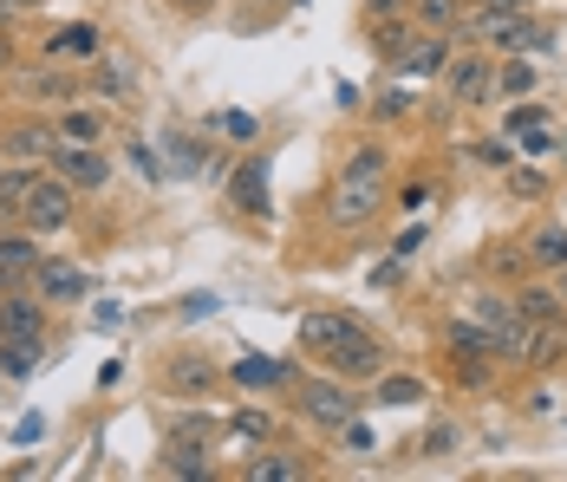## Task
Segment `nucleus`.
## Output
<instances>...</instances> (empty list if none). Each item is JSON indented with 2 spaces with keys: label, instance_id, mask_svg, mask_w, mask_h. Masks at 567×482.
<instances>
[{
  "label": "nucleus",
  "instance_id": "20",
  "mask_svg": "<svg viewBox=\"0 0 567 482\" xmlns=\"http://www.w3.org/2000/svg\"><path fill=\"white\" fill-rule=\"evenodd\" d=\"M40 359H47V332H27V339H0V372H7V378L40 372Z\"/></svg>",
  "mask_w": 567,
  "mask_h": 482
},
{
  "label": "nucleus",
  "instance_id": "18",
  "mask_svg": "<svg viewBox=\"0 0 567 482\" xmlns=\"http://www.w3.org/2000/svg\"><path fill=\"white\" fill-rule=\"evenodd\" d=\"M528 268L535 274H561L567 268V222L535 228V242H528Z\"/></svg>",
  "mask_w": 567,
  "mask_h": 482
},
{
  "label": "nucleus",
  "instance_id": "38",
  "mask_svg": "<svg viewBox=\"0 0 567 482\" xmlns=\"http://www.w3.org/2000/svg\"><path fill=\"white\" fill-rule=\"evenodd\" d=\"M417 248H424V228H404V235L392 242V261H411Z\"/></svg>",
  "mask_w": 567,
  "mask_h": 482
},
{
  "label": "nucleus",
  "instance_id": "5",
  "mask_svg": "<svg viewBox=\"0 0 567 482\" xmlns=\"http://www.w3.org/2000/svg\"><path fill=\"white\" fill-rule=\"evenodd\" d=\"M47 170H59V176H65L79 196H99V189L112 183V157H105L99 144H59Z\"/></svg>",
  "mask_w": 567,
  "mask_h": 482
},
{
  "label": "nucleus",
  "instance_id": "15",
  "mask_svg": "<svg viewBox=\"0 0 567 482\" xmlns=\"http://www.w3.org/2000/svg\"><path fill=\"white\" fill-rule=\"evenodd\" d=\"M444 65H451V40H444V33H431V40H417V47L398 53V72H404V79H437Z\"/></svg>",
  "mask_w": 567,
  "mask_h": 482
},
{
  "label": "nucleus",
  "instance_id": "40",
  "mask_svg": "<svg viewBox=\"0 0 567 482\" xmlns=\"http://www.w3.org/2000/svg\"><path fill=\"white\" fill-rule=\"evenodd\" d=\"M424 20H431V27H451V20H456V0H424Z\"/></svg>",
  "mask_w": 567,
  "mask_h": 482
},
{
  "label": "nucleus",
  "instance_id": "28",
  "mask_svg": "<svg viewBox=\"0 0 567 482\" xmlns=\"http://www.w3.org/2000/svg\"><path fill=\"white\" fill-rule=\"evenodd\" d=\"M164 144H171V170H176V176H203V157H209V144H203V151H196V144H189V137H183V131H171V137H164Z\"/></svg>",
  "mask_w": 567,
  "mask_h": 482
},
{
  "label": "nucleus",
  "instance_id": "1",
  "mask_svg": "<svg viewBox=\"0 0 567 482\" xmlns=\"http://www.w3.org/2000/svg\"><path fill=\"white\" fill-rule=\"evenodd\" d=\"M385 203V151L379 144H365V151H352L340 170V183H333V222L340 228H359V222H372Z\"/></svg>",
  "mask_w": 567,
  "mask_h": 482
},
{
  "label": "nucleus",
  "instance_id": "43",
  "mask_svg": "<svg viewBox=\"0 0 567 482\" xmlns=\"http://www.w3.org/2000/svg\"><path fill=\"white\" fill-rule=\"evenodd\" d=\"M340 437H346V443H352V450H359V457H365V450H372V430L359 424V418H352V424H346Z\"/></svg>",
  "mask_w": 567,
  "mask_h": 482
},
{
  "label": "nucleus",
  "instance_id": "8",
  "mask_svg": "<svg viewBox=\"0 0 567 482\" xmlns=\"http://www.w3.org/2000/svg\"><path fill=\"white\" fill-rule=\"evenodd\" d=\"M352 314H300V326H293V339H300V352H307V359H313V366H320V359H327V352H333V346H340L346 332H352Z\"/></svg>",
  "mask_w": 567,
  "mask_h": 482
},
{
  "label": "nucleus",
  "instance_id": "33",
  "mask_svg": "<svg viewBox=\"0 0 567 482\" xmlns=\"http://www.w3.org/2000/svg\"><path fill=\"white\" fill-rule=\"evenodd\" d=\"M451 450H456V424H437L431 437H424V457H431V463H437V457H451Z\"/></svg>",
  "mask_w": 567,
  "mask_h": 482
},
{
  "label": "nucleus",
  "instance_id": "21",
  "mask_svg": "<svg viewBox=\"0 0 567 482\" xmlns=\"http://www.w3.org/2000/svg\"><path fill=\"white\" fill-rule=\"evenodd\" d=\"M431 391H424V378L411 372H379L372 378V404H392V411H404V404H424Z\"/></svg>",
  "mask_w": 567,
  "mask_h": 482
},
{
  "label": "nucleus",
  "instance_id": "29",
  "mask_svg": "<svg viewBox=\"0 0 567 482\" xmlns=\"http://www.w3.org/2000/svg\"><path fill=\"white\" fill-rule=\"evenodd\" d=\"M496 92H503V99H522V92H535V72H528L522 59H509V65L496 72Z\"/></svg>",
  "mask_w": 567,
  "mask_h": 482
},
{
  "label": "nucleus",
  "instance_id": "50",
  "mask_svg": "<svg viewBox=\"0 0 567 482\" xmlns=\"http://www.w3.org/2000/svg\"><path fill=\"white\" fill-rule=\"evenodd\" d=\"M555 287H561V300H567V268H561V274H555Z\"/></svg>",
  "mask_w": 567,
  "mask_h": 482
},
{
  "label": "nucleus",
  "instance_id": "3",
  "mask_svg": "<svg viewBox=\"0 0 567 482\" xmlns=\"http://www.w3.org/2000/svg\"><path fill=\"white\" fill-rule=\"evenodd\" d=\"M72 183L59 176V170H40L33 176V189H27V209H20V228H33V235H59L65 222H72Z\"/></svg>",
  "mask_w": 567,
  "mask_h": 482
},
{
  "label": "nucleus",
  "instance_id": "19",
  "mask_svg": "<svg viewBox=\"0 0 567 482\" xmlns=\"http://www.w3.org/2000/svg\"><path fill=\"white\" fill-rule=\"evenodd\" d=\"M164 384H171L176 398H183V391H209V384H216V366H209L203 352H176L171 366H164Z\"/></svg>",
  "mask_w": 567,
  "mask_h": 482
},
{
  "label": "nucleus",
  "instance_id": "6",
  "mask_svg": "<svg viewBox=\"0 0 567 482\" xmlns=\"http://www.w3.org/2000/svg\"><path fill=\"white\" fill-rule=\"evenodd\" d=\"M444 85H451L463 105H483V99H496V65H489L483 53H463V59L451 53V65H444Z\"/></svg>",
  "mask_w": 567,
  "mask_h": 482
},
{
  "label": "nucleus",
  "instance_id": "11",
  "mask_svg": "<svg viewBox=\"0 0 567 482\" xmlns=\"http://www.w3.org/2000/svg\"><path fill=\"white\" fill-rule=\"evenodd\" d=\"M47 59H105V33L92 20H72V27H59L47 40Z\"/></svg>",
  "mask_w": 567,
  "mask_h": 482
},
{
  "label": "nucleus",
  "instance_id": "30",
  "mask_svg": "<svg viewBox=\"0 0 567 482\" xmlns=\"http://www.w3.org/2000/svg\"><path fill=\"white\" fill-rule=\"evenodd\" d=\"M489 274H503V280H522V274H528V248H509V242H503V248H496V255H489Z\"/></svg>",
  "mask_w": 567,
  "mask_h": 482
},
{
  "label": "nucleus",
  "instance_id": "13",
  "mask_svg": "<svg viewBox=\"0 0 567 482\" xmlns=\"http://www.w3.org/2000/svg\"><path fill=\"white\" fill-rule=\"evenodd\" d=\"M13 85H20L33 105H72V99H79V85H72L59 65H47V72H13Z\"/></svg>",
  "mask_w": 567,
  "mask_h": 482
},
{
  "label": "nucleus",
  "instance_id": "4",
  "mask_svg": "<svg viewBox=\"0 0 567 482\" xmlns=\"http://www.w3.org/2000/svg\"><path fill=\"white\" fill-rule=\"evenodd\" d=\"M320 372L346 378V384H372V378L385 372V346H379V339H372L365 326H352L340 346H333V352L320 359Z\"/></svg>",
  "mask_w": 567,
  "mask_h": 482
},
{
  "label": "nucleus",
  "instance_id": "49",
  "mask_svg": "<svg viewBox=\"0 0 567 482\" xmlns=\"http://www.w3.org/2000/svg\"><path fill=\"white\" fill-rule=\"evenodd\" d=\"M0 65H13V47H7V40H0Z\"/></svg>",
  "mask_w": 567,
  "mask_h": 482
},
{
  "label": "nucleus",
  "instance_id": "45",
  "mask_svg": "<svg viewBox=\"0 0 567 482\" xmlns=\"http://www.w3.org/2000/svg\"><path fill=\"white\" fill-rule=\"evenodd\" d=\"M27 7H47V0H0V20L7 13H27Z\"/></svg>",
  "mask_w": 567,
  "mask_h": 482
},
{
  "label": "nucleus",
  "instance_id": "37",
  "mask_svg": "<svg viewBox=\"0 0 567 482\" xmlns=\"http://www.w3.org/2000/svg\"><path fill=\"white\" fill-rule=\"evenodd\" d=\"M424 203H431V183H404V189H398V209H404V215L424 209Z\"/></svg>",
  "mask_w": 567,
  "mask_h": 482
},
{
  "label": "nucleus",
  "instance_id": "35",
  "mask_svg": "<svg viewBox=\"0 0 567 482\" xmlns=\"http://www.w3.org/2000/svg\"><path fill=\"white\" fill-rule=\"evenodd\" d=\"M216 124H223L228 137H261V124H255V117H248V111H223V117H216Z\"/></svg>",
  "mask_w": 567,
  "mask_h": 482
},
{
  "label": "nucleus",
  "instance_id": "36",
  "mask_svg": "<svg viewBox=\"0 0 567 482\" xmlns=\"http://www.w3.org/2000/svg\"><path fill=\"white\" fill-rule=\"evenodd\" d=\"M404 40H417V33H411V27H379V53H404Z\"/></svg>",
  "mask_w": 567,
  "mask_h": 482
},
{
  "label": "nucleus",
  "instance_id": "9",
  "mask_svg": "<svg viewBox=\"0 0 567 482\" xmlns=\"http://www.w3.org/2000/svg\"><path fill=\"white\" fill-rule=\"evenodd\" d=\"M33 287H40L47 307H65V300H85V294H92V274L72 268V261H40V268H33Z\"/></svg>",
  "mask_w": 567,
  "mask_h": 482
},
{
  "label": "nucleus",
  "instance_id": "42",
  "mask_svg": "<svg viewBox=\"0 0 567 482\" xmlns=\"http://www.w3.org/2000/svg\"><path fill=\"white\" fill-rule=\"evenodd\" d=\"M411 105H417V92H411V99H404V92H392V99H379V117H404Z\"/></svg>",
  "mask_w": 567,
  "mask_h": 482
},
{
  "label": "nucleus",
  "instance_id": "7",
  "mask_svg": "<svg viewBox=\"0 0 567 482\" xmlns=\"http://www.w3.org/2000/svg\"><path fill=\"white\" fill-rule=\"evenodd\" d=\"M483 40H496L503 53H542L548 47V33L528 20V13H483V27H476Z\"/></svg>",
  "mask_w": 567,
  "mask_h": 482
},
{
  "label": "nucleus",
  "instance_id": "12",
  "mask_svg": "<svg viewBox=\"0 0 567 482\" xmlns=\"http://www.w3.org/2000/svg\"><path fill=\"white\" fill-rule=\"evenodd\" d=\"M47 255H40V242H33V228H0V268L13 274V280H33Z\"/></svg>",
  "mask_w": 567,
  "mask_h": 482
},
{
  "label": "nucleus",
  "instance_id": "24",
  "mask_svg": "<svg viewBox=\"0 0 567 482\" xmlns=\"http://www.w3.org/2000/svg\"><path fill=\"white\" fill-rule=\"evenodd\" d=\"M33 176H40V163H13V170H0V222H20Z\"/></svg>",
  "mask_w": 567,
  "mask_h": 482
},
{
  "label": "nucleus",
  "instance_id": "31",
  "mask_svg": "<svg viewBox=\"0 0 567 482\" xmlns=\"http://www.w3.org/2000/svg\"><path fill=\"white\" fill-rule=\"evenodd\" d=\"M131 163H137V176H151V183H164L171 170H164V157L151 151V144H131Z\"/></svg>",
  "mask_w": 567,
  "mask_h": 482
},
{
  "label": "nucleus",
  "instance_id": "17",
  "mask_svg": "<svg viewBox=\"0 0 567 482\" xmlns=\"http://www.w3.org/2000/svg\"><path fill=\"white\" fill-rule=\"evenodd\" d=\"M228 378H235L241 391H275V384H287V378H293V366H281V359H261V352H248V359H235V366H228Z\"/></svg>",
  "mask_w": 567,
  "mask_h": 482
},
{
  "label": "nucleus",
  "instance_id": "27",
  "mask_svg": "<svg viewBox=\"0 0 567 482\" xmlns=\"http://www.w3.org/2000/svg\"><path fill=\"white\" fill-rule=\"evenodd\" d=\"M92 65H99V72H92V92H105L112 105H124V99H131V72H124L117 59H92Z\"/></svg>",
  "mask_w": 567,
  "mask_h": 482
},
{
  "label": "nucleus",
  "instance_id": "22",
  "mask_svg": "<svg viewBox=\"0 0 567 482\" xmlns=\"http://www.w3.org/2000/svg\"><path fill=\"white\" fill-rule=\"evenodd\" d=\"M59 137H65V144H105V111L99 105H65L59 111Z\"/></svg>",
  "mask_w": 567,
  "mask_h": 482
},
{
  "label": "nucleus",
  "instance_id": "2",
  "mask_svg": "<svg viewBox=\"0 0 567 482\" xmlns=\"http://www.w3.org/2000/svg\"><path fill=\"white\" fill-rule=\"evenodd\" d=\"M293 404H300V411H307L320 430H346L352 418H359V391H352L346 378H333V372L293 378Z\"/></svg>",
  "mask_w": 567,
  "mask_h": 482
},
{
  "label": "nucleus",
  "instance_id": "41",
  "mask_svg": "<svg viewBox=\"0 0 567 482\" xmlns=\"http://www.w3.org/2000/svg\"><path fill=\"white\" fill-rule=\"evenodd\" d=\"M196 314L209 320V314H216V294H189V300H183V320H196Z\"/></svg>",
  "mask_w": 567,
  "mask_h": 482
},
{
  "label": "nucleus",
  "instance_id": "14",
  "mask_svg": "<svg viewBox=\"0 0 567 482\" xmlns=\"http://www.w3.org/2000/svg\"><path fill=\"white\" fill-rule=\"evenodd\" d=\"M27 332H47V300L0 294V339H27Z\"/></svg>",
  "mask_w": 567,
  "mask_h": 482
},
{
  "label": "nucleus",
  "instance_id": "10",
  "mask_svg": "<svg viewBox=\"0 0 567 482\" xmlns=\"http://www.w3.org/2000/svg\"><path fill=\"white\" fill-rule=\"evenodd\" d=\"M228 203L241 215H268V163L261 157H248L235 176H228Z\"/></svg>",
  "mask_w": 567,
  "mask_h": 482
},
{
  "label": "nucleus",
  "instance_id": "52",
  "mask_svg": "<svg viewBox=\"0 0 567 482\" xmlns=\"http://www.w3.org/2000/svg\"><path fill=\"white\" fill-rule=\"evenodd\" d=\"M275 7H281V0H275Z\"/></svg>",
  "mask_w": 567,
  "mask_h": 482
},
{
  "label": "nucleus",
  "instance_id": "25",
  "mask_svg": "<svg viewBox=\"0 0 567 482\" xmlns=\"http://www.w3.org/2000/svg\"><path fill=\"white\" fill-rule=\"evenodd\" d=\"M515 300H522V314H528V326H535V320H567L561 287H542V280H535V287H522Z\"/></svg>",
  "mask_w": 567,
  "mask_h": 482
},
{
  "label": "nucleus",
  "instance_id": "39",
  "mask_svg": "<svg viewBox=\"0 0 567 482\" xmlns=\"http://www.w3.org/2000/svg\"><path fill=\"white\" fill-rule=\"evenodd\" d=\"M509 183L522 189V196H542V170H515L509 163Z\"/></svg>",
  "mask_w": 567,
  "mask_h": 482
},
{
  "label": "nucleus",
  "instance_id": "16",
  "mask_svg": "<svg viewBox=\"0 0 567 482\" xmlns=\"http://www.w3.org/2000/svg\"><path fill=\"white\" fill-rule=\"evenodd\" d=\"M59 144H65V137H59L53 124H20V131L7 137V157L13 163H53Z\"/></svg>",
  "mask_w": 567,
  "mask_h": 482
},
{
  "label": "nucleus",
  "instance_id": "44",
  "mask_svg": "<svg viewBox=\"0 0 567 482\" xmlns=\"http://www.w3.org/2000/svg\"><path fill=\"white\" fill-rule=\"evenodd\" d=\"M535 0H489V13H528Z\"/></svg>",
  "mask_w": 567,
  "mask_h": 482
},
{
  "label": "nucleus",
  "instance_id": "23",
  "mask_svg": "<svg viewBox=\"0 0 567 482\" xmlns=\"http://www.w3.org/2000/svg\"><path fill=\"white\" fill-rule=\"evenodd\" d=\"M164 470L171 476H209V437H171Z\"/></svg>",
  "mask_w": 567,
  "mask_h": 482
},
{
  "label": "nucleus",
  "instance_id": "47",
  "mask_svg": "<svg viewBox=\"0 0 567 482\" xmlns=\"http://www.w3.org/2000/svg\"><path fill=\"white\" fill-rule=\"evenodd\" d=\"M398 7H404V0H372V13H398Z\"/></svg>",
  "mask_w": 567,
  "mask_h": 482
},
{
  "label": "nucleus",
  "instance_id": "26",
  "mask_svg": "<svg viewBox=\"0 0 567 482\" xmlns=\"http://www.w3.org/2000/svg\"><path fill=\"white\" fill-rule=\"evenodd\" d=\"M241 476H248V482H300V476H307V463H300V457H255Z\"/></svg>",
  "mask_w": 567,
  "mask_h": 482
},
{
  "label": "nucleus",
  "instance_id": "48",
  "mask_svg": "<svg viewBox=\"0 0 567 482\" xmlns=\"http://www.w3.org/2000/svg\"><path fill=\"white\" fill-rule=\"evenodd\" d=\"M0 294H13V274H7V268H0Z\"/></svg>",
  "mask_w": 567,
  "mask_h": 482
},
{
  "label": "nucleus",
  "instance_id": "51",
  "mask_svg": "<svg viewBox=\"0 0 567 482\" xmlns=\"http://www.w3.org/2000/svg\"><path fill=\"white\" fill-rule=\"evenodd\" d=\"M0 170H7V157H0Z\"/></svg>",
  "mask_w": 567,
  "mask_h": 482
},
{
  "label": "nucleus",
  "instance_id": "32",
  "mask_svg": "<svg viewBox=\"0 0 567 482\" xmlns=\"http://www.w3.org/2000/svg\"><path fill=\"white\" fill-rule=\"evenodd\" d=\"M555 151V124H535V131H522V157H548Z\"/></svg>",
  "mask_w": 567,
  "mask_h": 482
},
{
  "label": "nucleus",
  "instance_id": "46",
  "mask_svg": "<svg viewBox=\"0 0 567 482\" xmlns=\"http://www.w3.org/2000/svg\"><path fill=\"white\" fill-rule=\"evenodd\" d=\"M176 7H183V13H203V7H216V0H176Z\"/></svg>",
  "mask_w": 567,
  "mask_h": 482
},
{
  "label": "nucleus",
  "instance_id": "34",
  "mask_svg": "<svg viewBox=\"0 0 567 482\" xmlns=\"http://www.w3.org/2000/svg\"><path fill=\"white\" fill-rule=\"evenodd\" d=\"M535 124H548V111H542V105H515V111H509V137L535 131Z\"/></svg>",
  "mask_w": 567,
  "mask_h": 482
}]
</instances>
